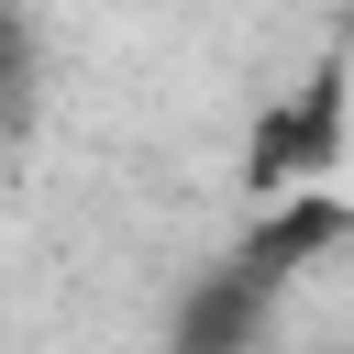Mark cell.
Returning a JSON list of instances; mask_svg holds the SVG:
<instances>
[{"mask_svg":"<svg viewBox=\"0 0 354 354\" xmlns=\"http://www.w3.org/2000/svg\"><path fill=\"white\" fill-rule=\"evenodd\" d=\"M332 243H354V199H332V188L266 199V221H254L232 254H210V266L188 277L166 354H254L266 321H277V299H288V288L310 277V254H332Z\"/></svg>","mask_w":354,"mask_h":354,"instance_id":"6da1fadb","label":"cell"},{"mask_svg":"<svg viewBox=\"0 0 354 354\" xmlns=\"http://www.w3.org/2000/svg\"><path fill=\"white\" fill-rule=\"evenodd\" d=\"M343 354H354V343H343Z\"/></svg>","mask_w":354,"mask_h":354,"instance_id":"3957f363","label":"cell"},{"mask_svg":"<svg viewBox=\"0 0 354 354\" xmlns=\"http://www.w3.org/2000/svg\"><path fill=\"white\" fill-rule=\"evenodd\" d=\"M332 166H343V66H321L310 100L277 111V122L254 133V188H266V199H288V188H332Z\"/></svg>","mask_w":354,"mask_h":354,"instance_id":"7a4b0ae2","label":"cell"}]
</instances>
